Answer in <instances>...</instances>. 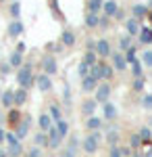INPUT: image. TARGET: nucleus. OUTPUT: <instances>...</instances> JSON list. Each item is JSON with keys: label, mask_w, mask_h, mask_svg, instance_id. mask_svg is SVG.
<instances>
[{"label": "nucleus", "mask_w": 152, "mask_h": 157, "mask_svg": "<svg viewBox=\"0 0 152 157\" xmlns=\"http://www.w3.org/2000/svg\"><path fill=\"white\" fill-rule=\"evenodd\" d=\"M25 101H27V90H25V88H19V90H15V105L19 107V105H23Z\"/></svg>", "instance_id": "nucleus-17"}, {"label": "nucleus", "mask_w": 152, "mask_h": 157, "mask_svg": "<svg viewBox=\"0 0 152 157\" xmlns=\"http://www.w3.org/2000/svg\"><path fill=\"white\" fill-rule=\"evenodd\" d=\"M9 157H17V155H21V145L17 143V145H11V149H9V153H6Z\"/></svg>", "instance_id": "nucleus-38"}, {"label": "nucleus", "mask_w": 152, "mask_h": 157, "mask_svg": "<svg viewBox=\"0 0 152 157\" xmlns=\"http://www.w3.org/2000/svg\"><path fill=\"white\" fill-rule=\"evenodd\" d=\"M102 65V75H104V80H110L113 78V67L110 65H104V63H100Z\"/></svg>", "instance_id": "nucleus-39"}, {"label": "nucleus", "mask_w": 152, "mask_h": 157, "mask_svg": "<svg viewBox=\"0 0 152 157\" xmlns=\"http://www.w3.org/2000/svg\"><path fill=\"white\" fill-rule=\"evenodd\" d=\"M102 113H104L106 120H115V117H117V107H115L113 103H104V105H102Z\"/></svg>", "instance_id": "nucleus-13"}, {"label": "nucleus", "mask_w": 152, "mask_h": 157, "mask_svg": "<svg viewBox=\"0 0 152 157\" xmlns=\"http://www.w3.org/2000/svg\"><path fill=\"white\" fill-rule=\"evenodd\" d=\"M144 157H152V147L148 149V151H146V155H144Z\"/></svg>", "instance_id": "nucleus-52"}, {"label": "nucleus", "mask_w": 152, "mask_h": 157, "mask_svg": "<svg viewBox=\"0 0 152 157\" xmlns=\"http://www.w3.org/2000/svg\"><path fill=\"white\" fill-rule=\"evenodd\" d=\"M85 126H88L92 132H96V130H100V126H102V120H100V117H94V115H92V117L88 120V124H85Z\"/></svg>", "instance_id": "nucleus-27"}, {"label": "nucleus", "mask_w": 152, "mask_h": 157, "mask_svg": "<svg viewBox=\"0 0 152 157\" xmlns=\"http://www.w3.org/2000/svg\"><path fill=\"white\" fill-rule=\"evenodd\" d=\"M98 88V80H94L92 75H88V78H83L81 80V90L83 92H92Z\"/></svg>", "instance_id": "nucleus-12"}, {"label": "nucleus", "mask_w": 152, "mask_h": 157, "mask_svg": "<svg viewBox=\"0 0 152 157\" xmlns=\"http://www.w3.org/2000/svg\"><path fill=\"white\" fill-rule=\"evenodd\" d=\"M29 124H31V117H25V120L19 124V128H17V136H19V138H23L25 134H27V128H29Z\"/></svg>", "instance_id": "nucleus-19"}, {"label": "nucleus", "mask_w": 152, "mask_h": 157, "mask_svg": "<svg viewBox=\"0 0 152 157\" xmlns=\"http://www.w3.org/2000/svg\"><path fill=\"white\" fill-rule=\"evenodd\" d=\"M21 52H19V50H17V52H13L11 57H9V65H13V67H19V65H21Z\"/></svg>", "instance_id": "nucleus-31"}, {"label": "nucleus", "mask_w": 152, "mask_h": 157, "mask_svg": "<svg viewBox=\"0 0 152 157\" xmlns=\"http://www.w3.org/2000/svg\"><path fill=\"white\" fill-rule=\"evenodd\" d=\"M100 27H108V17H102V19H100Z\"/></svg>", "instance_id": "nucleus-50"}, {"label": "nucleus", "mask_w": 152, "mask_h": 157, "mask_svg": "<svg viewBox=\"0 0 152 157\" xmlns=\"http://www.w3.org/2000/svg\"><path fill=\"white\" fill-rule=\"evenodd\" d=\"M50 117H52V120H63V117H60V109H59V105H50Z\"/></svg>", "instance_id": "nucleus-37"}, {"label": "nucleus", "mask_w": 152, "mask_h": 157, "mask_svg": "<svg viewBox=\"0 0 152 157\" xmlns=\"http://www.w3.org/2000/svg\"><path fill=\"white\" fill-rule=\"evenodd\" d=\"M102 140V136L100 132H92L85 140H83V151L85 153H96V149H98V143Z\"/></svg>", "instance_id": "nucleus-2"}, {"label": "nucleus", "mask_w": 152, "mask_h": 157, "mask_svg": "<svg viewBox=\"0 0 152 157\" xmlns=\"http://www.w3.org/2000/svg\"><path fill=\"white\" fill-rule=\"evenodd\" d=\"M96 98H92V101H85L83 103V107H81V111H83V115H88V117H92V113H94V109H96Z\"/></svg>", "instance_id": "nucleus-16"}, {"label": "nucleus", "mask_w": 152, "mask_h": 157, "mask_svg": "<svg viewBox=\"0 0 152 157\" xmlns=\"http://www.w3.org/2000/svg\"><path fill=\"white\" fill-rule=\"evenodd\" d=\"M11 15L15 17V19H19V15H21V4H19V2L11 4Z\"/></svg>", "instance_id": "nucleus-41"}, {"label": "nucleus", "mask_w": 152, "mask_h": 157, "mask_svg": "<svg viewBox=\"0 0 152 157\" xmlns=\"http://www.w3.org/2000/svg\"><path fill=\"white\" fill-rule=\"evenodd\" d=\"M63 157H75V151H73V149H69V147H67V149H65V151H63Z\"/></svg>", "instance_id": "nucleus-48"}, {"label": "nucleus", "mask_w": 152, "mask_h": 157, "mask_svg": "<svg viewBox=\"0 0 152 157\" xmlns=\"http://www.w3.org/2000/svg\"><path fill=\"white\" fill-rule=\"evenodd\" d=\"M90 69H92V67H90V65H88V63H79V67H77V73H79V78H88V75H90Z\"/></svg>", "instance_id": "nucleus-30"}, {"label": "nucleus", "mask_w": 152, "mask_h": 157, "mask_svg": "<svg viewBox=\"0 0 152 157\" xmlns=\"http://www.w3.org/2000/svg\"><path fill=\"white\" fill-rule=\"evenodd\" d=\"M77 145H79V138H77V136H71L69 138V149H73V151H77Z\"/></svg>", "instance_id": "nucleus-44"}, {"label": "nucleus", "mask_w": 152, "mask_h": 157, "mask_svg": "<svg viewBox=\"0 0 152 157\" xmlns=\"http://www.w3.org/2000/svg\"><path fill=\"white\" fill-rule=\"evenodd\" d=\"M56 69H59V65H56V59H54L52 55H48L46 59H44V73L52 75V73H56Z\"/></svg>", "instance_id": "nucleus-7"}, {"label": "nucleus", "mask_w": 152, "mask_h": 157, "mask_svg": "<svg viewBox=\"0 0 152 157\" xmlns=\"http://www.w3.org/2000/svg\"><path fill=\"white\" fill-rule=\"evenodd\" d=\"M133 90H136V92L144 90V78H136V80H133Z\"/></svg>", "instance_id": "nucleus-43"}, {"label": "nucleus", "mask_w": 152, "mask_h": 157, "mask_svg": "<svg viewBox=\"0 0 152 157\" xmlns=\"http://www.w3.org/2000/svg\"><path fill=\"white\" fill-rule=\"evenodd\" d=\"M96 52H98V57H108L110 55V44H108V40H98L96 42Z\"/></svg>", "instance_id": "nucleus-8"}, {"label": "nucleus", "mask_w": 152, "mask_h": 157, "mask_svg": "<svg viewBox=\"0 0 152 157\" xmlns=\"http://www.w3.org/2000/svg\"><path fill=\"white\" fill-rule=\"evenodd\" d=\"M142 63H144L146 67H152V50H144V55H142Z\"/></svg>", "instance_id": "nucleus-36"}, {"label": "nucleus", "mask_w": 152, "mask_h": 157, "mask_svg": "<svg viewBox=\"0 0 152 157\" xmlns=\"http://www.w3.org/2000/svg\"><path fill=\"white\" fill-rule=\"evenodd\" d=\"M0 157H6V153H0Z\"/></svg>", "instance_id": "nucleus-54"}, {"label": "nucleus", "mask_w": 152, "mask_h": 157, "mask_svg": "<svg viewBox=\"0 0 152 157\" xmlns=\"http://www.w3.org/2000/svg\"><path fill=\"white\" fill-rule=\"evenodd\" d=\"M108 97H110V86L108 84H100L96 88V103H108Z\"/></svg>", "instance_id": "nucleus-3"}, {"label": "nucleus", "mask_w": 152, "mask_h": 157, "mask_svg": "<svg viewBox=\"0 0 152 157\" xmlns=\"http://www.w3.org/2000/svg\"><path fill=\"white\" fill-rule=\"evenodd\" d=\"M63 97H65L67 103H71V92H69V86H67V84H65V88H63Z\"/></svg>", "instance_id": "nucleus-47"}, {"label": "nucleus", "mask_w": 152, "mask_h": 157, "mask_svg": "<svg viewBox=\"0 0 152 157\" xmlns=\"http://www.w3.org/2000/svg\"><path fill=\"white\" fill-rule=\"evenodd\" d=\"M117 140H119L117 130H115V128H110V130L106 132V143H108L110 147H117Z\"/></svg>", "instance_id": "nucleus-25"}, {"label": "nucleus", "mask_w": 152, "mask_h": 157, "mask_svg": "<svg viewBox=\"0 0 152 157\" xmlns=\"http://www.w3.org/2000/svg\"><path fill=\"white\" fill-rule=\"evenodd\" d=\"M119 46H121V48L125 50V52H127L129 48H131V36H123V38H119Z\"/></svg>", "instance_id": "nucleus-32"}, {"label": "nucleus", "mask_w": 152, "mask_h": 157, "mask_svg": "<svg viewBox=\"0 0 152 157\" xmlns=\"http://www.w3.org/2000/svg\"><path fill=\"white\" fill-rule=\"evenodd\" d=\"M148 124H150V128H152V117H150V121H148Z\"/></svg>", "instance_id": "nucleus-55"}, {"label": "nucleus", "mask_w": 152, "mask_h": 157, "mask_svg": "<svg viewBox=\"0 0 152 157\" xmlns=\"http://www.w3.org/2000/svg\"><path fill=\"white\" fill-rule=\"evenodd\" d=\"M56 130H59V134L65 138V136L69 134V124H67V120H59L56 121Z\"/></svg>", "instance_id": "nucleus-28"}, {"label": "nucleus", "mask_w": 152, "mask_h": 157, "mask_svg": "<svg viewBox=\"0 0 152 157\" xmlns=\"http://www.w3.org/2000/svg\"><path fill=\"white\" fill-rule=\"evenodd\" d=\"M102 11H104L106 17H117L119 13V4L115 0H104V6H102Z\"/></svg>", "instance_id": "nucleus-6"}, {"label": "nucleus", "mask_w": 152, "mask_h": 157, "mask_svg": "<svg viewBox=\"0 0 152 157\" xmlns=\"http://www.w3.org/2000/svg\"><path fill=\"white\" fill-rule=\"evenodd\" d=\"M140 42L142 44H150L152 42V29L150 27H144V29L140 32Z\"/></svg>", "instance_id": "nucleus-23"}, {"label": "nucleus", "mask_w": 152, "mask_h": 157, "mask_svg": "<svg viewBox=\"0 0 152 157\" xmlns=\"http://www.w3.org/2000/svg\"><path fill=\"white\" fill-rule=\"evenodd\" d=\"M4 138H6V132H4V130H2V128H0V143H2V140H4Z\"/></svg>", "instance_id": "nucleus-51"}, {"label": "nucleus", "mask_w": 152, "mask_h": 157, "mask_svg": "<svg viewBox=\"0 0 152 157\" xmlns=\"http://www.w3.org/2000/svg\"><path fill=\"white\" fill-rule=\"evenodd\" d=\"M27 155H29V157H40V149H29Z\"/></svg>", "instance_id": "nucleus-49"}, {"label": "nucleus", "mask_w": 152, "mask_h": 157, "mask_svg": "<svg viewBox=\"0 0 152 157\" xmlns=\"http://www.w3.org/2000/svg\"><path fill=\"white\" fill-rule=\"evenodd\" d=\"M35 145H48V136L44 132H40V134H35Z\"/></svg>", "instance_id": "nucleus-40"}, {"label": "nucleus", "mask_w": 152, "mask_h": 157, "mask_svg": "<svg viewBox=\"0 0 152 157\" xmlns=\"http://www.w3.org/2000/svg\"><path fill=\"white\" fill-rule=\"evenodd\" d=\"M142 107L144 109H152V94H144V98H142Z\"/></svg>", "instance_id": "nucleus-42"}, {"label": "nucleus", "mask_w": 152, "mask_h": 157, "mask_svg": "<svg viewBox=\"0 0 152 157\" xmlns=\"http://www.w3.org/2000/svg\"><path fill=\"white\" fill-rule=\"evenodd\" d=\"M85 25H88V27H98V25H100L98 13H88V15H85Z\"/></svg>", "instance_id": "nucleus-15"}, {"label": "nucleus", "mask_w": 152, "mask_h": 157, "mask_svg": "<svg viewBox=\"0 0 152 157\" xmlns=\"http://www.w3.org/2000/svg\"><path fill=\"white\" fill-rule=\"evenodd\" d=\"M90 75H92L94 80H98V82H100V80H104V75H102V65H98V63H96V65H92Z\"/></svg>", "instance_id": "nucleus-26"}, {"label": "nucleus", "mask_w": 152, "mask_h": 157, "mask_svg": "<svg viewBox=\"0 0 152 157\" xmlns=\"http://www.w3.org/2000/svg\"><path fill=\"white\" fill-rule=\"evenodd\" d=\"M21 32H23V23H21L19 19H15V21L9 25V36H11V38H17Z\"/></svg>", "instance_id": "nucleus-14"}, {"label": "nucleus", "mask_w": 152, "mask_h": 157, "mask_svg": "<svg viewBox=\"0 0 152 157\" xmlns=\"http://www.w3.org/2000/svg\"><path fill=\"white\" fill-rule=\"evenodd\" d=\"M113 65H115L117 71H125V67H127V59H125V55L115 52V55H113Z\"/></svg>", "instance_id": "nucleus-9"}, {"label": "nucleus", "mask_w": 152, "mask_h": 157, "mask_svg": "<svg viewBox=\"0 0 152 157\" xmlns=\"http://www.w3.org/2000/svg\"><path fill=\"white\" fill-rule=\"evenodd\" d=\"M131 157H144V155H140V153H133V155H131Z\"/></svg>", "instance_id": "nucleus-53"}, {"label": "nucleus", "mask_w": 152, "mask_h": 157, "mask_svg": "<svg viewBox=\"0 0 152 157\" xmlns=\"http://www.w3.org/2000/svg\"><path fill=\"white\" fill-rule=\"evenodd\" d=\"M140 136H142V140H144L146 145H150L152 143V128L150 126H144V128L140 130Z\"/></svg>", "instance_id": "nucleus-22"}, {"label": "nucleus", "mask_w": 152, "mask_h": 157, "mask_svg": "<svg viewBox=\"0 0 152 157\" xmlns=\"http://www.w3.org/2000/svg\"><path fill=\"white\" fill-rule=\"evenodd\" d=\"M6 143H9V145H17V143H19V136H17V134H6Z\"/></svg>", "instance_id": "nucleus-45"}, {"label": "nucleus", "mask_w": 152, "mask_h": 157, "mask_svg": "<svg viewBox=\"0 0 152 157\" xmlns=\"http://www.w3.org/2000/svg\"><path fill=\"white\" fill-rule=\"evenodd\" d=\"M125 59H127V63L131 65L133 61H138V50H136V46H131V48L125 52Z\"/></svg>", "instance_id": "nucleus-34"}, {"label": "nucleus", "mask_w": 152, "mask_h": 157, "mask_svg": "<svg viewBox=\"0 0 152 157\" xmlns=\"http://www.w3.org/2000/svg\"><path fill=\"white\" fill-rule=\"evenodd\" d=\"M144 63L142 61H133L131 63V73H133V78H142L144 75V67H142Z\"/></svg>", "instance_id": "nucleus-21"}, {"label": "nucleus", "mask_w": 152, "mask_h": 157, "mask_svg": "<svg viewBox=\"0 0 152 157\" xmlns=\"http://www.w3.org/2000/svg\"><path fill=\"white\" fill-rule=\"evenodd\" d=\"M60 42L65 44V46H73L75 44V36H73V32H63V36H60Z\"/></svg>", "instance_id": "nucleus-20"}, {"label": "nucleus", "mask_w": 152, "mask_h": 157, "mask_svg": "<svg viewBox=\"0 0 152 157\" xmlns=\"http://www.w3.org/2000/svg\"><path fill=\"white\" fill-rule=\"evenodd\" d=\"M125 29H127V34H129V36H140V32H142L140 21H138L136 17L127 19V21H125Z\"/></svg>", "instance_id": "nucleus-4"}, {"label": "nucleus", "mask_w": 152, "mask_h": 157, "mask_svg": "<svg viewBox=\"0 0 152 157\" xmlns=\"http://www.w3.org/2000/svg\"><path fill=\"white\" fill-rule=\"evenodd\" d=\"M38 126H40L42 132L50 130V128H52V117H50V113H42V115L38 117Z\"/></svg>", "instance_id": "nucleus-11"}, {"label": "nucleus", "mask_w": 152, "mask_h": 157, "mask_svg": "<svg viewBox=\"0 0 152 157\" xmlns=\"http://www.w3.org/2000/svg\"><path fill=\"white\" fill-rule=\"evenodd\" d=\"M60 138H63V136L59 134L56 128H50V130H48V145L52 147V149H56V147L60 145Z\"/></svg>", "instance_id": "nucleus-10"}, {"label": "nucleus", "mask_w": 152, "mask_h": 157, "mask_svg": "<svg viewBox=\"0 0 152 157\" xmlns=\"http://www.w3.org/2000/svg\"><path fill=\"white\" fill-rule=\"evenodd\" d=\"M35 82H38V88H40L42 92H48V90L52 88V82H50V75H48V73H40Z\"/></svg>", "instance_id": "nucleus-5"}, {"label": "nucleus", "mask_w": 152, "mask_h": 157, "mask_svg": "<svg viewBox=\"0 0 152 157\" xmlns=\"http://www.w3.org/2000/svg\"><path fill=\"white\" fill-rule=\"evenodd\" d=\"M142 143H144V140H142L140 132H138V134H131V138H129V145H131V149H140Z\"/></svg>", "instance_id": "nucleus-33"}, {"label": "nucleus", "mask_w": 152, "mask_h": 157, "mask_svg": "<svg viewBox=\"0 0 152 157\" xmlns=\"http://www.w3.org/2000/svg\"><path fill=\"white\" fill-rule=\"evenodd\" d=\"M131 13H133V17H136V19H140V17H144V15H146V6H144V4H136Z\"/></svg>", "instance_id": "nucleus-35"}, {"label": "nucleus", "mask_w": 152, "mask_h": 157, "mask_svg": "<svg viewBox=\"0 0 152 157\" xmlns=\"http://www.w3.org/2000/svg\"><path fill=\"white\" fill-rule=\"evenodd\" d=\"M13 103H15V90L2 92V105H4V107H13Z\"/></svg>", "instance_id": "nucleus-18"}, {"label": "nucleus", "mask_w": 152, "mask_h": 157, "mask_svg": "<svg viewBox=\"0 0 152 157\" xmlns=\"http://www.w3.org/2000/svg\"><path fill=\"white\" fill-rule=\"evenodd\" d=\"M17 82L21 88H29V86L34 84V78H31V65H23L19 73H17Z\"/></svg>", "instance_id": "nucleus-1"}, {"label": "nucleus", "mask_w": 152, "mask_h": 157, "mask_svg": "<svg viewBox=\"0 0 152 157\" xmlns=\"http://www.w3.org/2000/svg\"><path fill=\"white\" fill-rule=\"evenodd\" d=\"M96 57H98V52H96V50H88V52H85V57H83V63H88V65L92 67V65H96Z\"/></svg>", "instance_id": "nucleus-29"}, {"label": "nucleus", "mask_w": 152, "mask_h": 157, "mask_svg": "<svg viewBox=\"0 0 152 157\" xmlns=\"http://www.w3.org/2000/svg\"><path fill=\"white\" fill-rule=\"evenodd\" d=\"M108 157H123V151H121L119 147H113V149H110V155H108Z\"/></svg>", "instance_id": "nucleus-46"}, {"label": "nucleus", "mask_w": 152, "mask_h": 157, "mask_svg": "<svg viewBox=\"0 0 152 157\" xmlns=\"http://www.w3.org/2000/svg\"><path fill=\"white\" fill-rule=\"evenodd\" d=\"M104 6V0H88V13H98L100 9Z\"/></svg>", "instance_id": "nucleus-24"}]
</instances>
